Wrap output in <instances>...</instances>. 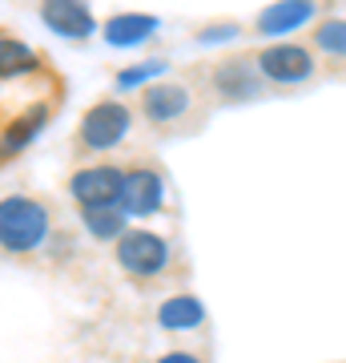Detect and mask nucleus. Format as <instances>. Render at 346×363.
<instances>
[{"label": "nucleus", "instance_id": "1", "mask_svg": "<svg viewBox=\"0 0 346 363\" xmlns=\"http://www.w3.org/2000/svg\"><path fill=\"white\" fill-rule=\"evenodd\" d=\"M45 234H49L45 206H37L33 198H21V194L0 202V238H4V250H16V255L37 250L45 242Z\"/></svg>", "mask_w": 346, "mask_h": 363}, {"label": "nucleus", "instance_id": "2", "mask_svg": "<svg viewBox=\"0 0 346 363\" xmlns=\"http://www.w3.org/2000/svg\"><path fill=\"white\" fill-rule=\"evenodd\" d=\"M117 262L129 274H137V279H154V274H161L169 267V247L149 230H129L117 242Z\"/></svg>", "mask_w": 346, "mask_h": 363}, {"label": "nucleus", "instance_id": "3", "mask_svg": "<svg viewBox=\"0 0 346 363\" xmlns=\"http://www.w3.org/2000/svg\"><path fill=\"white\" fill-rule=\"evenodd\" d=\"M69 190L85 210H97V206H121V190H125V174L117 166H89L73 174Z\"/></svg>", "mask_w": 346, "mask_h": 363}, {"label": "nucleus", "instance_id": "4", "mask_svg": "<svg viewBox=\"0 0 346 363\" xmlns=\"http://www.w3.org/2000/svg\"><path fill=\"white\" fill-rule=\"evenodd\" d=\"M129 133V109L121 101H101L81 117V142L89 150H113Z\"/></svg>", "mask_w": 346, "mask_h": 363}, {"label": "nucleus", "instance_id": "5", "mask_svg": "<svg viewBox=\"0 0 346 363\" xmlns=\"http://www.w3.org/2000/svg\"><path fill=\"white\" fill-rule=\"evenodd\" d=\"M258 65H262V77L294 85V81H306L314 73V52L302 45H270V49H262Z\"/></svg>", "mask_w": 346, "mask_h": 363}, {"label": "nucleus", "instance_id": "6", "mask_svg": "<svg viewBox=\"0 0 346 363\" xmlns=\"http://www.w3.org/2000/svg\"><path fill=\"white\" fill-rule=\"evenodd\" d=\"M161 198H166V186L154 169H129L125 174V190H121V210L133 214V218H149L161 210Z\"/></svg>", "mask_w": 346, "mask_h": 363}, {"label": "nucleus", "instance_id": "7", "mask_svg": "<svg viewBox=\"0 0 346 363\" xmlns=\"http://www.w3.org/2000/svg\"><path fill=\"white\" fill-rule=\"evenodd\" d=\"M45 25L57 33V37H69V40H85L93 33V16L85 4H73V0H49L45 4Z\"/></svg>", "mask_w": 346, "mask_h": 363}, {"label": "nucleus", "instance_id": "8", "mask_svg": "<svg viewBox=\"0 0 346 363\" xmlns=\"http://www.w3.org/2000/svg\"><path fill=\"white\" fill-rule=\"evenodd\" d=\"M142 105H145V117H149V121H178V117L190 109V89L178 85V81H166V85L145 89Z\"/></svg>", "mask_w": 346, "mask_h": 363}, {"label": "nucleus", "instance_id": "9", "mask_svg": "<svg viewBox=\"0 0 346 363\" xmlns=\"http://www.w3.org/2000/svg\"><path fill=\"white\" fill-rule=\"evenodd\" d=\"M310 16H314V4H302V0H290V4H270L266 13L258 16V28L266 33V37H282L290 28L306 25Z\"/></svg>", "mask_w": 346, "mask_h": 363}, {"label": "nucleus", "instance_id": "10", "mask_svg": "<svg viewBox=\"0 0 346 363\" xmlns=\"http://www.w3.org/2000/svg\"><path fill=\"white\" fill-rule=\"evenodd\" d=\"M202 319H205V307L193 295H173L157 311V323L166 331H193V327H202Z\"/></svg>", "mask_w": 346, "mask_h": 363}, {"label": "nucleus", "instance_id": "11", "mask_svg": "<svg viewBox=\"0 0 346 363\" xmlns=\"http://www.w3.org/2000/svg\"><path fill=\"white\" fill-rule=\"evenodd\" d=\"M154 28H157L154 16L121 13V16H113V21L105 25V40H109V45H137V40H145Z\"/></svg>", "mask_w": 346, "mask_h": 363}, {"label": "nucleus", "instance_id": "12", "mask_svg": "<svg viewBox=\"0 0 346 363\" xmlns=\"http://www.w3.org/2000/svg\"><path fill=\"white\" fill-rule=\"evenodd\" d=\"M218 89L226 93V97H233V101H242V97H254L258 93V81H254V73H250V65L230 61V65L218 69Z\"/></svg>", "mask_w": 346, "mask_h": 363}, {"label": "nucleus", "instance_id": "13", "mask_svg": "<svg viewBox=\"0 0 346 363\" xmlns=\"http://www.w3.org/2000/svg\"><path fill=\"white\" fill-rule=\"evenodd\" d=\"M125 210L121 206H97V210H85V226H89L97 238H125Z\"/></svg>", "mask_w": 346, "mask_h": 363}, {"label": "nucleus", "instance_id": "14", "mask_svg": "<svg viewBox=\"0 0 346 363\" xmlns=\"http://www.w3.org/2000/svg\"><path fill=\"white\" fill-rule=\"evenodd\" d=\"M314 45L334 57H346V21H322L314 28Z\"/></svg>", "mask_w": 346, "mask_h": 363}, {"label": "nucleus", "instance_id": "15", "mask_svg": "<svg viewBox=\"0 0 346 363\" xmlns=\"http://www.w3.org/2000/svg\"><path fill=\"white\" fill-rule=\"evenodd\" d=\"M161 61H149V65H133V73H121V89H133L137 81H145V77H154V73H161Z\"/></svg>", "mask_w": 346, "mask_h": 363}, {"label": "nucleus", "instance_id": "16", "mask_svg": "<svg viewBox=\"0 0 346 363\" xmlns=\"http://www.w3.org/2000/svg\"><path fill=\"white\" fill-rule=\"evenodd\" d=\"M157 363H197V359H193L190 351H169V355H161Z\"/></svg>", "mask_w": 346, "mask_h": 363}, {"label": "nucleus", "instance_id": "17", "mask_svg": "<svg viewBox=\"0 0 346 363\" xmlns=\"http://www.w3.org/2000/svg\"><path fill=\"white\" fill-rule=\"evenodd\" d=\"M230 33H233V28H205V33H202V40H226Z\"/></svg>", "mask_w": 346, "mask_h": 363}]
</instances>
